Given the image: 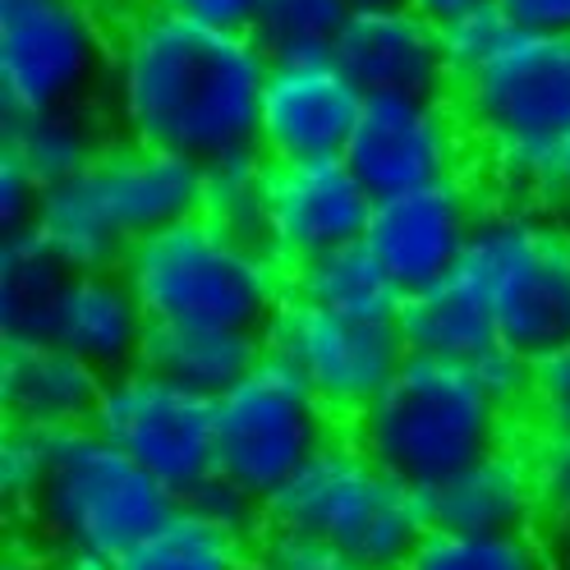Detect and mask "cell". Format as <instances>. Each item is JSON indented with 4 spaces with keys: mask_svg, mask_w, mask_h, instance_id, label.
<instances>
[{
    "mask_svg": "<svg viewBox=\"0 0 570 570\" xmlns=\"http://www.w3.org/2000/svg\"><path fill=\"white\" fill-rule=\"evenodd\" d=\"M101 373L56 341H0V414L14 428L75 433L92 423Z\"/></svg>",
    "mask_w": 570,
    "mask_h": 570,
    "instance_id": "cell-18",
    "label": "cell"
},
{
    "mask_svg": "<svg viewBox=\"0 0 570 570\" xmlns=\"http://www.w3.org/2000/svg\"><path fill=\"white\" fill-rule=\"evenodd\" d=\"M396 332L410 354L442 360V364H474L479 354H488L497 345L492 308H488L483 291L460 267L401 299Z\"/></svg>",
    "mask_w": 570,
    "mask_h": 570,
    "instance_id": "cell-21",
    "label": "cell"
},
{
    "mask_svg": "<svg viewBox=\"0 0 570 570\" xmlns=\"http://www.w3.org/2000/svg\"><path fill=\"white\" fill-rule=\"evenodd\" d=\"M248 557L254 548L230 539L226 529L180 502L148 539H138L116 561V570H239Z\"/></svg>",
    "mask_w": 570,
    "mask_h": 570,
    "instance_id": "cell-28",
    "label": "cell"
},
{
    "mask_svg": "<svg viewBox=\"0 0 570 570\" xmlns=\"http://www.w3.org/2000/svg\"><path fill=\"white\" fill-rule=\"evenodd\" d=\"M515 38L511 19L492 6V0H483V6L474 10H460L442 23V56H446V69H451V88L465 83L470 75H479V69L502 51L507 42Z\"/></svg>",
    "mask_w": 570,
    "mask_h": 570,
    "instance_id": "cell-32",
    "label": "cell"
},
{
    "mask_svg": "<svg viewBox=\"0 0 570 570\" xmlns=\"http://www.w3.org/2000/svg\"><path fill=\"white\" fill-rule=\"evenodd\" d=\"M116 14L97 0H0V116L97 106Z\"/></svg>",
    "mask_w": 570,
    "mask_h": 570,
    "instance_id": "cell-8",
    "label": "cell"
},
{
    "mask_svg": "<svg viewBox=\"0 0 570 570\" xmlns=\"http://www.w3.org/2000/svg\"><path fill=\"white\" fill-rule=\"evenodd\" d=\"M479 148L446 97H364L345 166L373 198L474 175Z\"/></svg>",
    "mask_w": 570,
    "mask_h": 570,
    "instance_id": "cell-12",
    "label": "cell"
},
{
    "mask_svg": "<svg viewBox=\"0 0 570 570\" xmlns=\"http://www.w3.org/2000/svg\"><path fill=\"white\" fill-rule=\"evenodd\" d=\"M497 323V341L543 360L570 341V226L552 212L488 198L460 263Z\"/></svg>",
    "mask_w": 570,
    "mask_h": 570,
    "instance_id": "cell-7",
    "label": "cell"
},
{
    "mask_svg": "<svg viewBox=\"0 0 570 570\" xmlns=\"http://www.w3.org/2000/svg\"><path fill=\"white\" fill-rule=\"evenodd\" d=\"M153 317L138 304L125 272H75L56 317V345L79 354L101 377H116L138 364Z\"/></svg>",
    "mask_w": 570,
    "mask_h": 570,
    "instance_id": "cell-20",
    "label": "cell"
},
{
    "mask_svg": "<svg viewBox=\"0 0 570 570\" xmlns=\"http://www.w3.org/2000/svg\"><path fill=\"white\" fill-rule=\"evenodd\" d=\"M185 507H194L198 515H207L217 529H226L230 539H239V543H248V548H254V543L263 539V529H267V502H258L254 492L235 488V483L222 479V474H212Z\"/></svg>",
    "mask_w": 570,
    "mask_h": 570,
    "instance_id": "cell-36",
    "label": "cell"
},
{
    "mask_svg": "<svg viewBox=\"0 0 570 570\" xmlns=\"http://www.w3.org/2000/svg\"><path fill=\"white\" fill-rule=\"evenodd\" d=\"M291 272V299H304L313 308H332V313H350V317H382V323H396L401 308V285L386 276V267L373 258V248L364 239L327 248L317 258H304Z\"/></svg>",
    "mask_w": 570,
    "mask_h": 570,
    "instance_id": "cell-25",
    "label": "cell"
},
{
    "mask_svg": "<svg viewBox=\"0 0 570 570\" xmlns=\"http://www.w3.org/2000/svg\"><path fill=\"white\" fill-rule=\"evenodd\" d=\"M69 281L38 230L0 235V341H51Z\"/></svg>",
    "mask_w": 570,
    "mask_h": 570,
    "instance_id": "cell-24",
    "label": "cell"
},
{
    "mask_svg": "<svg viewBox=\"0 0 570 570\" xmlns=\"http://www.w3.org/2000/svg\"><path fill=\"white\" fill-rule=\"evenodd\" d=\"M515 32L533 38H570V0H492Z\"/></svg>",
    "mask_w": 570,
    "mask_h": 570,
    "instance_id": "cell-40",
    "label": "cell"
},
{
    "mask_svg": "<svg viewBox=\"0 0 570 570\" xmlns=\"http://www.w3.org/2000/svg\"><path fill=\"white\" fill-rule=\"evenodd\" d=\"M483 207L488 194L474 175L423 185L410 194H386L373 198L364 244L386 267V276L401 285V295H414L465 263Z\"/></svg>",
    "mask_w": 570,
    "mask_h": 570,
    "instance_id": "cell-13",
    "label": "cell"
},
{
    "mask_svg": "<svg viewBox=\"0 0 570 570\" xmlns=\"http://www.w3.org/2000/svg\"><path fill=\"white\" fill-rule=\"evenodd\" d=\"M405 570H557V552L543 529H524V533L428 529Z\"/></svg>",
    "mask_w": 570,
    "mask_h": 570,
    "instance_id": "cell-29",
    "label": "cell"
},
{
    "mask_svg": "<svg viewBox=\"0 0 570 570\" xmlns=\"http://www.w3.org/2000/svg\"><path fill=\"white\" fill-rule=\"evenodd\" d=\"M332 56L364 97H446L451 92L442 23L414 6L354 10Z\"/></svg>",
    "mask_w": 570,
    "mask_h": 570,
    "instance_id": "cell-15",
    "label": "cell"
},
{
    "mask_svg": "<svg viewBox=\"0 0 570 570\" xmlns=\"http://www.w3.org/2000/svg\"><path fill=\"white\" fill-rule=\"evenodd\" d=\"M32 230L69 272H116L129 254V239L116 230L111 212L101 207L88 175L51 185L42 194Z\"/></svg>",
    "mask_w": 570,
    "mask_h": 570,
    "instance_id": "cell-26",
    "label": "cell"
},
{
    "mask_svg": "<svg viewBox=\"0 0 570 570\" xmlns=\"http://www.w3.org/2000/svg\"><path fill=\"white\" fill-rule=\"evenodd\" d=\"M60 570H116L111 557H97V552H51Z\"/></svg>",
    "mask_w": 570,
    "mask_h": 570,
    "instance_id": "cell-44",
    "label": "cell"
},
{
    "mask_svg": "<svg viewBox=\"0 0 570 570\" xmlns=\"http://www.w3.org/2000/svg\"><path fill=\"white\" fill-rule=\"evenodd\" d=\"M360 111L364 92L336 65V56L267 60L258 101V157L272 166L345 157Z\"/></svg>",
    "mask_w": 570,
    "mask_h": 570,
    "instance_id": "cell-14",
    "label": "cell"
},
{
    "mask_svg": "<svg viewBox=\"0 0 570 570\" xmlns=\"http://www.w3.org/2000/svg\"><path fill=\"white\" fill-rule=\"evenodd\" d=\"M88 180L129 244L198 217V203H203L198 161L148 148V142H134L120 134L101 153V161L88 170Z\"/></svg>",
    "mask_w": 570,
    "mask_h": 570,
    "instance_id": "cell-17",
    "label": "cell"
},
{
    "mask_svg": "<svg viewBox=\"0 0 570 570\" xmlns=\"http://www.w3.org/2000/svg\"><path fill=\"white\" fill-rule=\"evenodd\" d=\"M97 6H101V10H111V14L120 19V14H134V10H148L153 0H97Z\"/></svg>",
    "mask_w": 570,
    "mask_h": 570,
    "instance_id": "cell-45",
    "label": "cell"
},
{
    "mask_svg": "<svg viewBox=\"0 0 570 570\" xmlns=\"http://www.w3.org/2000/svg\"><path fill=\"white\" fill-rule=\"evenodd\" d=\"M543 212H552V217L561 226H570V134L566 142L552 153V170H548V198H543Z\"/></svg>",
    "mask_w": 570,
    "mask_h": 570,
    "instance_id": "cell-41",
    "label": "cell"
},
{
    "mask_svg": "<svg viewBox=\"0 0 570 570\" xmlns=\"http://www.w3.org/2000/svg\"><path fill=\"white\" fill-rule=\"evenodd\" d=\"M350 10H386V6H410V0H345Z\"/></svg>",
    "mask_w": 570,
    "mask_h": 570,
    "instance_id": "cell-46",
    "label": "cell"
},
{
    "mask_svg": "<svg viewBox=\"0 0 570 570\" xmlns=\"http://www.w3.org/2000/svg\"><path fill=\"white\" fill-rule=\"evenodd\" d=\"M0 570H60V566H56V557H51L47 548H38V543H14V548L6 552V561H0Z\"/></svg>",
    "mask_w": 570,
    "mask_h": 570,
    "instance_id": "cell-42",
    "label": "cell"
},
{
    "mask_svg": "<svg viewBox=\"0 0 570 570\" xmlns=\"http://www.w3.org/2000/svg\"><path fill=\"white\" fill-rule=\"evenodd\" d=\"M428 524L451 533H524L539 529V483H533L529 433L502 442L423 497Z\"/></svg>",
    "mask_w": 570,
    "mask_h": 570,
    "instance_id": "cell-19",
    "label": "cell"
},
{
    "mask_svg": "<svg viewBox=\"0 0 570 570\" xmlns=\"http://www.w3.org/2000/svg\"><path fill=\"white\" fill-rule=\"evenodd\" d=\"M198 217L212 230L272 254V161L258 153H239L203 166Z\"/></svg>",
    "mask_w": 570,
    "mask_h": 570,
    "instance_id": "cell-27",
    "label": "cell"
},
{
    "mask_svg": "<svg viewBox=\"0 0 570 570\" xmlns=\"http://www.w3.org/2000/svg\"><path fill=\"white\" fill-rule=\"evenodd\" d=\"M341 433L345 423L313 396V386L267 350L217 401V474L272 502Z\"/></svg>",
    "mask_w": 570,
    "mask_h": 570,
    "instance_id": "cell-9",
    "label": "cell"
},
{
    "mask_svg": "<svg viewBox=\"0 0 570 570\" xmlns=\"http://www.w3.org/2000/svg\"><path fill=\"white\" fill-rule=\"evenodd\" d=\"M267 524L317 533L345 548L364 570H405L423 533L433 529L423 492L373 465L368 451L350 438V428L272 497Z\"/></svg>",
    "mask_w": 570,
    "mask_h": 570,
    "instance_id": "cell-5",
    "label": "cell"
},
{
    "mask_svg": "<svg viewBox=\"0 0 570 570\" xmlns=\"http://www.w3.org/2000/svg\"><path fill=\"white\" fill-rule=\"evenodd\" d=\"M552 552H557V570H570V539H557Z\"/></svg>",
    "mask_w": 570,
    "mask_h": 570,
    "instance_id": "cell-47",
    "label": "cell"
},
{
    "mask_svg": "<svg viewBox=\"0 0 570 570\" xmlns=\"http://www.w3.org/2000/svg\"><path fill=\"white\" fill-rule=\"evenodd\" d=\"M239 570H263V566H258V561H254V557H248V561H244V566H239Z\"/></svg>",
    "mask_w": 570,
    "mask_h": 570,
    "instance_id": "cell-48",
    "label": "cell"
},
{
    "mask_svg": "<svg viewBox=\"0 0 570 570\" xmlns=\"http://www.w3.org/2000/svg\"><path fill=\"white\" fill-rule=\"evenodd\" d=\"M533 483H539V529L548 539H570V438L529 433Z\"/></svg>",
    "mask_w": 570,
    "mask_h": 570,
    "instance_id": "cell-33",
    "label": "cell"
},
{
    "mask_svg": "<svg viewBox=\"0 0 570 570\" xmlns=\"http://www.w3.org/2000/svg\"><path fill=\"white\" fill-rule=\"evenodd\" d=\"M474 134V180L497 203L543 207L552 153L570 134V38H515L451 88Z\"/></svg>",
    "mask_w": 570,
    "mask_h": 570,
    "instance_id": "cell-2",
    "label": "cell"
},
{
    "mask_svg": "<svg viewBox=\"0 0 570 570\" xmlns=\"http://www.w3.org/2000/svg\"><path fill=\"white\" fill-rule=\"evenodd\" d=\"M414 10H423L428 19H438V23H446L451 14H460V10H474V6H483V0H410Z\"/></svg>",
    "mask_w": 570,
    "mask_h": 570,
    "instance_id": "cell-43",
    "label": "cell"
},
{
    "mask_svg": "<svg viewBox=\"0 0 570 570\" xmlns=\"http://www.w3.org/2000/svg\"><path fill=\"white\" fill-rule=\"evenodd\" d=\"M180 507L148 470L92 428L56 433L51 470L28 511V543L47 552H97L120 561Z\"/></svg>",
    "mask_w": 570,
    "mask_h": 570,
    "instance_id": "cell-6",
    "label": "cell"
},
{
    "mask_svg": "<svg viewBox=\"0 0 570 570\" xmlns=\"http://www.w3.org/2000/svg\"><path fill=\"white\" fill-rule=\"evenodd\" d=\"M88 428L120 446L180 502L217 474V401L175 386L142 364L101 382Z\"/></svg>",
    "mask_w": 570,
    "mask_h": 570,
    "instance_id": "cell-10",
    "label": "cell"
},
{
    "mask_svg": "<svg viewBox=\"0 0 570 570\" xmlns=\"http://www.w3.org/2000/svg\"><path fill=\"white\" fill-rule=\"evenodd\" d=\"M267 56L248 32L203 28L157 6L116 19L101 106L120 138L212 166L258 153Z\"/></svg>",
    "mask_w": 570,
    "mask_h": 570,
    "instance_id": "cell-1",
    "label": "cell"
},
{
    "mask_svg": "<svg viewBox=\"0 0 570 570\" xmlns=\"http://www.w3.org/2000/svg\"><path fill=\"white\" fill-rule=\"evenodd\" d=\"M51 442L56 433H38V428H14L6 423L0 433V502H6L10 520H28L32 502L47 483L51 470Z\"/></svg>",
    "mask_w": 570,
    "mask_h": 570,
    "instance_id": "cell-31",
    "label": "cell"
},
{
    "mask_svg": "<svg viewBox=\"0 0 570 570\" xmlns=\"http://www.w3.org/2000/svg\"><path fill=\"white\" fill-rule=\"evenodd\" d=\"M368 212L373 194L345 157L272 166V254L285 267L364 239Z\"/></svg>",
    "mask_w": 570,
    "mask_h": 570,
    "instance_id": "cell-16",
    "label": "cell"
},
{
    "mask_svg": "<svg viewBox=\"0 0 570 570\" xmlns=\"http://www.w3.org/2000/svg\"><path fill=\"white\" fill-rule=\"evenodd\" d=\"M254 561L263 570H364L345 548L317 539V533L276 529V524H267L263 539L254 543Z\"/></svg>",
    "mask_w": 570,
    "mask_h": 570,
    "instance_id": "cell-35",
    "label": "cell"
},
{
    "mask_svg": "<svg viewBox=\"0 0 570 570\" xmlns=\"http://www.w3.org/2000/svg\"><path fill=\"white\" fill-rule=\"evenodd\" d=\"M524 428L474 382L470 364L410 354L382 396L350 423L373 465L414 492H438Z\"/></svg>",
    "mask_w": 570,
    "mask_h": 570,
    "instance_id": "cell-3",
    "label": "cell"
},
{
    "mask_svg": "<svg viewBox=\"0 0 570 570\" xmlns=\"http://www.w3.org/2000/svg\"><path fill=\"white\" fill-rule=\"evenodd\" d=\"M120 272L153 323L267 336L276 308L291 299V272L281 258L212 230L203 217L134 239Z\"/></svg>",
    "mask_w": 570,
    "mask_h": 570,
    "instance_id": "cell-4",
    "label": "cell"
},
{
    "mask_svg": "<svg viewBox=\"0 0 570 570\" xmlns=\"http://www.w3.org/2000/svg\"><path fill=\"white\" fill-rule=\"evenodd\" d=\"M474 382L488 391V396L502 405L520 428H524V410H529V382H533V360H524V354H515L511 345L497 341L488 354H479V360L470 364Z\"/></svg>",
    "mask_w": 570,
    "mask_h": 570,
    "instance_id": "cell-37",
    "label": "cell"
},
{
    "mask_svg": "<svg viewBox=\"0 0 570 570\" xmlns=\"http://www.w3.org/2000/svg\"><path fill=\"white\" fill-rule=\"evenodd\" d=\"M350 14L345 0H263L248 38L267 60H313L336 51Z\"/></svg>",
    "mask_w": 570,
    "mask_h": 570,
    "instance_id": "cell-30",
    "label": "cell"
},
{
    "mask_svg": "<svg viewBox=\"0 0 570 570\" xmlns=\"http://www.w3.org/2000/svg\"><path fill=\"white\" fill-rule=\"evenodd\" d=\"M116 125L106 116V106H60V111H38V116H6L0 125V153L23 161L38 180L65 185L88 175L101 153L111 148Z\"/></svg>",
    "mask_w": 570,
    "mask_h": 570,
    "instance_id": "cell-23",
    "label": "cell"
},
{
    "mask_svg": "<svg viewBox=\"0 0 570 570\" xmlns=\"http://www.w3.org/2000/svg\"><path fill=\"white\" fill-rule=\"evenodd\" d=\"M42 194H47V185L38 175H32L23 161H14L10 153H0V235L32 230Z\"/></svg>",
    "mask_w": 570,
    "mask_h": 570,
    "instance_id": "cell-38",
    "label": "cell"
},
{
    "mask_svg": "<svg viewBox=\"0 0 570 570\" xmlns=\"http://www.w3.org/2000/svg\"><path fill=\"white\" fill-rule=\"evenodd\" d=\"M157 10L166 14H180L189 23H203V28H222V32H248L258 19V6L263 0H153Z\"/></svg>",
    "mask_w": 570,
    "mask_h": 570,
    "instance_id": "cell-39",
    "label": "cell"
},
{
    "mask_svg": "<svg viewBox=\"0 0 570 570\" xmlns=\"http://www.w3.org/2000/svg\"><path fill=\"white\" fill-rule=\"evenodd\" d=\"M263 354H267V341L254 336V332L153 323L138 364L161 373L175 386L198 391V396H207V401H222L239 377H248V368H254Z\"/></svg>",
    "mask_w": 570,
    "mask_h": 570,
    "instance_id": "cell-22",
    "label": "cell"
},
{
    "mask_svg": "<svg viewBox=\"0 0 570 570\" xmlns=\"http://www.w3.org/2000/svg\"><path fill=\"white\" fill-rule=\"evenodd\" d=\"M524 433H561L570 438V341L543 360H533Z\"/></svg>",
    "mask_w": 570,
    "mask_h": 570,
    "instance_id": "cell-34",
    "label": "cell"
},
{
    "mask_svg": "<svg viewBox=\"0 0 570 570\" xmlns=\"http://www.w3.org/2000/svg\"><path fill=\"white\" fill-rule=\"evenodd\" d=\"M263 341L313 386V396L345 428L382 396L386 382L410 360L396 323L313 308L304 299H285Z\"/></svg>",
    "mask_w": 570,
    "mask_h": 570,
    "instance_id": "cell-11",
    "label": "cell"
}]
</instances>
